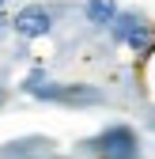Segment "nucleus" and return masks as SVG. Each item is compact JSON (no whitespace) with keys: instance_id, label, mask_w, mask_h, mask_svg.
<instances>
[{"instance_id":"f257e3e1","label":"nucleus","mask_w":155,"mask_h":159,"mask_svg":"<svg viewBox=\"0 0 155 159\" xmlns=\"http://www.w3.org/2000/svg\"><path fill=\"white\" fill-rule=\"evenodd\" d=\"M95 159H140V140L129 125H110L83 144Z\"/></svg>"},{"instance_id":"f03ea898","label":"nucleus","mask_w":155,"mask_h":159,"mask_svg":"<svg viewBox=\"0 0 155 159\" xmlns=\"http://www.w3.org/2000/svg\"><path fill=\"white\" fill-rule=\"evenodd\" d=\"M34 98H42V102H61V106H95V102H102V95L91 84H42L34 91Z\"/></svg>"},{"instance_id":"7ed1b4c3","label":"nucleus","mask_w":155,"mask_h":159,"mask_svg":"<svg viewBox=\"0 0 155 159\" xmlns=\"http://www.w3.org/2000/svg\"><path fill=\"white\" fill-rule=\"evenodd\" d=\"M113 38L125 42V46H132L144 57L155 49V30L144 23V19H136V15H117V19H113Z\"/></svg>"},{"instance_id":"20e7f679","label":"nucleus","mask_w":155,"mask_h":159,"mask_svg":"<svg viewBox=\"0 0 155 159\" xmlns=\"http://www.w3.org/2000/svg\"><path fill=\"white\" fill-rule=\"evenodd\" d=\"M11 30L19 38H27V42H34V38H46L53 30V11L42 8V4H27V8H19L15 19H11Z\"/></svg>"},{"instance_id":"39448f33","label":"nucleus","mask_w":155,"mask_h":159,"mask_svg":"<svg viewBox=\"0 0 155 159\" xmlns=\"http://www.w3.org/2000/svg\"><path fill=\"white\" fill-rule=\"evenodd\" d=\"M83 15L91 19L95 27H113V19H117V4H113V0H87V4H83Z\"/></svg>"},{"instance_id":"423d86ee","label":"nucleus","mask_w":155,"mask_h":159,"mask_svg":"<svg viewBox=\"0 0 155 159\" xmlns=\"http://www.w3.org/2000/svg\"><path fill=\"white\" fill-rule=\"evenodd\" d=\"M8 30H11V19H8V15H4V11H0V38H4V34H8Z\"/></svg>"},{"instance_id":"0eeeda50","label":"nucleus","mask_w":155,"mask_h":159,"mask_svg":"<svg viewBox=\"0 0 155 159\" xmlns=\"http://www.w3.org/2000/svg\"><path fill=\"white\" fill-rule=\"evenodd\" d=\"M0 102H4V87H0Z\"/></svg>"},{"instance_id":"6e6552de","label":"nucleus","mask_w":155,"mask_h":159,"mask_svg":"<svg viewBox=\"0 0 155 159\" xmlns=\"http://www.w3.org/2000/svg\"><path fill=\"white\" fill-rule=\"evenodd\" d=\"M0 8H4V0H0Z\"/></svg>"},{"instance_id":"1a4fd4ad","label":"nucleus","mask_w":155,"mask_h":159,"mask_svg":"<svg viewBox=\"0 0 155 159\" xmlns=\"http://www.w3.org/2000/svg\"><path fill=\"white\" fill-rule=\"evenodd\" d=\"M57 159H61V155H57Z\"/></svg>"}]
</instances>
